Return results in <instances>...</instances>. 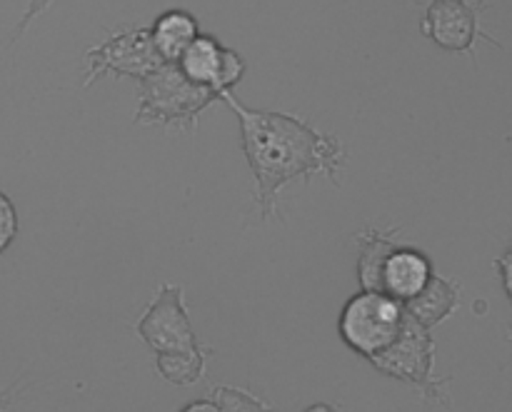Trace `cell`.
Listing matches in <instances>:
<instances>
[{
	"label": "cell",
	"mask_w": 512,
	"mask_h": 412,
	"mask_svg": "<svg viewBox=\"0 0 512 412\" xmlns=\"http://www.w3.org/2000/svg\"><path fill=\"white\" fill-rule=\"evenodd\" d=\"M495 265H498L500 278H503L505 293H508V298L512 300V243H510V248L503 253V258H500Z\"/></svg>",
	"instance_id": "17"
},
{
	"label": "cell",
	"mask_w": 512,
	"mask_h": 412,
	"mask_svg": "<svg viewBox=\"0 0 512 412\" xmlns=\"http://www.w3.org/2000/svg\"><path fill=\"white\" fill-rule=\"evenodd\" d=\"M178 68L188 80L213 88L220 95L225 90L238 88L248 63L233 48H225L218 38L200 33L178 58Z\"/></svg>",
	"instance_id": "8"
},
{
	"label": "cell",
	"mask_w": 512,
	"mask_h": 412,
	"mask_svg": "<svg viewBox=\"0 0 512 412\" xmlns=\"http://www.w3.org/2000/svg\"><path fill=\"white\" fill-rule=\"evenodd\" d=\"M53 3H55V0H30L28 8H25V13H23V18H20V23L15 25V30L10 33L8 43H15V40H18L20 35H23L25 30L30 28V23H33L35 18H40V15H43L45 10H48Z\"/></svg>",
	"instance_id": "16"
},
{
	"label": "cell",
	"mask_w": 512,
	"mask_h": 412,
	"mask_svg": "<svg viewBox=\"0 0 512 412\" xmlns=\"http://www.w3.org/2000/svg\"><path fill=\"white\" fill-rule=\"evenodd\" d=\"M200 410H213L215 412V405L210 403L208 398H203V403H193V405H188V408H185V412H200Z\"/></svg>",
	"instance_id": "18"
},
{
	"label": "cell",
	"mask_w": 512,
	"mask_h": 412,
	"mask_svg": "<svg viewBox=\"0 0 512 412\" xmlns=\"http://www.w3.org/2000/svg\"><path fill=\"white\" fill-rule=\"evenodd\" d=\"M155 50L150 28L135 25V28H120L110 33L100 45L85 50V80L83 88H90L105 75L115 78L145 80L163 65Z\"/></svg>",
	"instance_id": "5"
},
{
	"label": "cell",
	"mask_w": 512,
	"mask_h": 412,
	"mask_svg": "<svg viewBox=\"0 0 512 412\" xmlns=\"http://www.w3.org/2000/svg\"><path fill=\"white\" fill-rule=\"evenodd\" d=\"M433 275V260L423 250L410 248V245H398L388 255V260H385L383 278L380 280H383L385 295L400 300V303H408L410 298H415L428 285Z\"/></svg>",
	"instance_id": "9"
},
{
	"label": "cell",
	"mask_w": 512,
	"mask_h": 412,
	"mask_svg": "<svg viewBox=\"0 0 512 412\" xmlns=\"http://www.w3.org/2000/svg\"><path fill=\"white\" fill-rule=\"evenodd\" d=\"M15 235H18V210L13 200L0 190V255L13 245Z\"/></svg>",
	"instance_id": "15"
},
{
	"label": "cell",
	"mask_w": 512,
	"mask_h": 412,
	"mask_svg": "<svg viewBox=\"0 0 512 412\" xmlns=\"http://www.w3.org/2000/svg\"><path fill=\"white\" fill-rule=\"evenodd\" d=\"M403 233L400 228H375L368 225L358 233V280L363 290H378L383 293V265L388 255L400 245L398 235Z\"/></svg>",
	"instance_id": "10"
},
{
	"label": "cell",
	"mask_w": 512,
	"mask_h": 412,
	"mask_svg": "<svg viewBox=\"0 0 512 412\" xmlns=\"http://www.w3.org/2000/svg\"><path fill=\"white\" fill-rule=\"evenodd\" d=\"M135 333L153 353H175L198 345L193 323H190L185 293L180 285H160L158 295L150 300L145 313L140 315Z\"/></svg>",
	"instance_id": "7"
},
{
	"label": "cell",
	"mask_w": 512,
	"mask_h": 412,
	"mask_svg": "<svg viewBox=\"0 0 512 412\" xmlns=\"http://www.w3.org/2000/svg\"><path fill=\"white\" fill-rule=\"evenodd\" d=\"M423 8L420 33L433 40L438 48L450 53H468L470 58H475L478 40H488L490 45L503 48L480 25V15L488 10L485 0H425Z\"/></svg>",
	"instance_id": "6"
},
{
	"label": "cell",
	"mask_w": 512,
	"mask_h": 412,
	"mask_svg": "<svg viewBox=\"0 0 512 412\" xmlns=\"http://www.w3.org/2000/svg\"><path fill=\"white\" fill-rule=\"evenodd\" d=\"M240 123V145L250 165L255 185V203L260 218L278 215V198L295 180H310L325 175L338 183L345 165V150L335 135L315 130L308 120L280 110L248 108L235 98V90L218 95Z\"/></svg>",
	"instance_id": "1"
},
{
	"label": "cell",
	"mask_w": 512,
	"mask_h": 412,
	"mask_svg": "<svg viewBox=\"0 0 512 412\" xmlns=\"http://www.w3.org/2000/svg\"><path fill=\"white\" fill-rule=\"evenodd\" d=\"M205 398L215 405V410H270V405L263 398L243 388H233V385H218Z\"/></svg>",
	"instance_id": "14"
},
{
	"label": "cell",
	"mask_w": 512,
	"mask_h": 412,
	"mask_svg": "<svg viewBox=\"0 0 512 412\" xmlns=\"http://www.w3.org/2000/svg\"><path fill=\"white\" fill-rule=\"evenodd\" d=\"M210 355H213V348H205L200 343L195 348L175 350V353H155V370L165 383L175 388H190L203 380Z\"/></svg>",
	"instance_id": "13"
},
{
	"label": "cell",
	"mask_w": 512,
	"mask_h": 412,
	"mask_svg": "<svg viewBox=\"0 0 512 412\" xmlns=\"http://www.w3.org/2000/svg\"><path fill=\"white\" fill-rule=\"evenodd\" d=\"M200 35L198 18H195L190 10L173 8L165 10L155 18V23L150 25V38H153L155 50H158L160 58L165 63H178L180 55L188 50V45L193 43Z\"/></svg>",
	"instance_id": "12"
},
{
	"label": "cell",
	"mask_w": 512,
	"mask_h": 412,
	"mask_svg": "<svg viewBox=\"0 0 512 412\" xmlns=\"http://www.w3.org/2000/svg\"><path fill=\"white\" fill-rule=\"evenodd\" d=\"M138 110L133 120L138 125H163V128H198V120L218 100L213 88L185 78L178 63H163L153 75L140 80Z\"/></svg>",
	"instance_id": "2"
},
{
	"label": "cell",
	"mask_w": 512,
	"mask_h": 412,
	"mask_svg": "<svg viewBox=\"0 0 512 412\" xmlns=\"http://www.w3.org/2000/svg\"><path fill=\"white\" fill-rule=\"evenodd\" d=\"M458 305L460 285L455 283V280L443 278V275H433V278L428 280V285H425L415 298L403 303V308L410 318H415L420 325L433 330L438 328L445 318H450V315L458 310Z\"/></svg>",
	"instance_id": "11"
},
{
	"label": "cell",
	"mask_w": 512,
	"mask_h": 412,
	"mask_svg": "<svg viewBox=\"0 0 512 412\" xmlns=\"http://www.w3.org/2000/svg\"><path fill=\"white\" fill-rule=\"evenodd\" d=\"M403 320L405 308L400 300L378 290H360L345 303L338 320V333L353 353L370 360L393 343L403 328Z\"/></svg>",
	"instance_id": "4"
},
{
	"label": "cell",
	"mask_w": 512,
	"mask_h": 412,
	"mask_svg": "<svg viewBox=\"0 0 512 412\" xmlns=\"http://www.w3.org/2000/svg\"><path fill=\"white\" fill-rule=\"evenodd\" d=\"M433 360L435 343L430 338V330L405 313L403 328L395 335L393 343L373 355L368 363L388 378L415 385L430 403H448V395L443 390L445 380H438L433 375Z\"/></svg>",
	"instance_id": "3"
}]
</instances>
